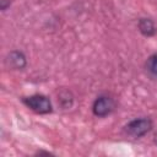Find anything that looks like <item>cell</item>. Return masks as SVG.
<instances>
[{"label": "cell", "mask_w": 157, "mask_h": 157, "mask_svg": "<svg viewBox=\"0 0 157 157\" xmlns=\"http://www.w3.org/2000/svg\"><path fill=\"white\" fill-rule=\"evenodd\" d=\"M23 103L32 110L40 113V114L52 112V103H50L49 98L43 94H33V96L26 97V98H23Z\"/></svg>", "instance_id": "1"}, {"label": "cell", "mask_w": 157, "mask_h": 157, "mask_svg": "<svg viewBox=\"0 0 157 157\" xmlns=\"http://www.w3.org/2000/svg\"><path fill=\"white\" fill-rule=\"evenodd\" d=\"M151 128H152V121L148 118H140L130 121L125 126V130L129 135L134 137H140V136H144L146 132H148Z\"/></svg>", "instance_id": "2"}, {"label": "cell", "mask_w": 157, "mask_h": 157, "mask_svg": "<svg viewBox=\"0 0 157 157\" xmlns=\"http://www.w3.org/2000/svg\"><path fill=\"white\" fill-rule=\"evenodd\" d=\"M115 108V102L109 96H99L93 103V113L97 117H105L110 114Z\"/></svg>", "instance_id": "3"}, {"label": "cell", "mask_w": 157, "mask_h": 157, "mask_svg": "<svg viewBox=\"0 0 157 157\" xmlns=\"http://www.w3.org/2000/svg\"><path fill=\"white\" fill-rule=\"evenodd\" d=\"M139 28L145 36H152L156 32L153 22L148 18H141L140 22H139Z\"/></svg>", "instance_id": "4"}, {"label": "cell", "mask_w": 157, "mask_h": 157, "mask_svg": "<svg viewBox=\"0 0 157 157\" xmlns=\"http://www.w3.org/2000/svg\"><path fill=\"white\" fill-rule=\"evenodd\" d=\"M7 60L10 61V65L13 66V67H16V69H20V67H22L25 65V56H23L22 53H18V52L11 53L9 55V59Z\"/></svg>", "instance_id": "5"}, {"label": "cell", "mask_w": 157, "mask_h": 157, "mask_svg": "<svg viewBox=\"0 0 157 157\" xmlns=\"http://www.w3.org/2000/svg\"><path fill=\"white\" fill-rule=\"evenodd\" d=\"M146 69H147V71L151 75H153V76L157 77V53L156 54H152L147 59V61H146Z\"/></svg>", "instance_id": "6"}, {"label": "cell", "mask_w": 157, "mask_h": 157, "mask_svg": "<svg viewBox=\"0 0 157 157\" xmlns=\"http://www.w3.org/2000/svg\"><path fill=\"white\" fill-rule=\"evenodd\" d=\"M156 144H157V135H156Z\"/></svg>", "instance_id": "7"}]
</instances>
